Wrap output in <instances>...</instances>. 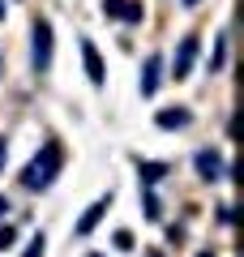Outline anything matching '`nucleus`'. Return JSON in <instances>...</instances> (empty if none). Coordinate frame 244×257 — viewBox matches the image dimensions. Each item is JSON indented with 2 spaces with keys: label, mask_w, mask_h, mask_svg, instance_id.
I'll return each mask as SVG.
<instances>
[{
  "label": "nucleus",
  "mask_w": 244,
  "mask_h": 257,
  "mask_svg": "<svg viewBox=\"0 0 244 257\" xmlns=\"http://www.w3.org/2000/svg\"><path fill=\"white\" fill-rule=\"evenodd\" d=\"M193 5H201V0H184V9H193Z\"/></svg>",
  "instance_id": "a211bd4d"
},
{
  "label": "nucleus",
  "mask_w": 244,
  "mask_h": 257,
  "mask_svg": "<svg viewBox=\"0 0 244 257\" xmlns=\"http://www.w3.org/2000/svg\"><path fill=\"white\" fill-rule=\"evenodd\" d=\"M146 219H163V214H159V197H154L150 189H146Z\"/></svg>",
  "instance_id": "f8f14e48"
},
{
  "label": "nucleus",
  "mask_w": 244,
  "mask_h": 257,
  "mask_svg": "<svg viewBox=\"0 0 244 257\" xmlns=\"http://www.w3.org/2000/svg\"><path fill=\"white\" fill-rule=\"evenodd\" d=\"M22 257H43V231H39V236L30 240V248H26V253H22Z\"/></svg>",
  "instance_id": "ddd939ff"
},
{
  "label": "nucleus",
  "mask_w": 244,
  "mask_h": 257,
  "mask_svg": "<svg viewBox=\"0 0 244 257\" xmlns=\"http://www.w3.org/2000/svg\"><path fill=\"white\" fill-rule=\"evenodd\" d=\"M146 257H163V253H159V248H150V253H146Z\"/></svg>",
  "instance_id": "6ab92c4d"
},
{
  "label": "nucleus",
  "mask_w": 244,
  "mask_h": 257,
  "mask_svg": "<svg viewBox=\"0 0 244 257\" xmlns=\"http://www.w3.org/2000/svg\"><path fill=\"white\" fill-rule=\"evenodd\" d=\"M107 206H111V193H107V197H99V202H94L90 210L81 214V219H77V227H73V231H77V236H90V231L99 227V219L107 214Z\"/></svg>",
  "instance_id": "6e6552de"
},
{
  "label": "nucleus",
  "mask_w": 244,
  "mask_h": 257,
  "mask_svg": "<svg viewBox=\"0 0 244 257\" xmlns=\"http://www.w3.org/2000/svg\"><path fill=\"white\" fill-rule=\"evenodd\" d=\"M159 86H163V56L154 52V56H146V69H142V94L150 99Z\"/></svg>",
  "instance_id": "423d86ee"
},
{
  "label": "nucleus",
  "mask_w": 244,
  "mask_h": 257,
  "mask_svg": "<svg viewBox=\"0 0 244 257\" xmlns=\"http://www.w3.org/2000/svg\"><path fill=\"white\" fill-rule=\"evenodd\" d=\"M0 18H5V0H0Z\"/></svg>",
  "instance_id": "aec40b11"
},
{
  "label": "nucleus",
  "mask_w": 244,
  "mask_h": 257,
  "mask_svg": "<svg viewBox=\"0 0 244 257\" xmlns=\"http://www.w3.org/2000/svg\"><path fill=\"white\" fill-rule=\"evenodd\" d=\"M5 159H9V142L0 138V167H5Z\"/></svg>",
  "instance_id": "dca6fc26"
},
{
  "label": "nucleus",
  "mask_w": 244,
  "mask_h": 257,
  "mask_svg": "<svg viewBox=\"0 0 244 257\" xmlns=\"http://www.w3.org/2000/svg\"><path fill=\"white\" fill-rule=\"evenodd\" d=\"M137 176H142V184L150 189V184H159L163 176H167V163H142V159H137Z\"/></svg>",
  "instance_id": "9d476101"
},
{
  "label": "nucleus",
  "mask_w": 244,
  "mask_h": 257,
  "mask_svg": "<svg viewBox=\"0 0 244 257\" xmlns=\"http://www.w3.org/2000/svg\"><path fill=\"white\" fill-rule=\"evenodd\" d=\"M189 120H193L189 107H163L159 116H154V124H159V128H184Z\"/></svg>",
  "instance_id": "1a4fd4ad"
},
{
  "label": "nucleus",
  "mask_w": 244,
  "mask_h": 257,
  "mask_svg": "<svg viewBox=\"0 0 244 257\" xmlns=\"http://www.w3.org/2000/svg\"><path fill=\"white\" fill-rule=\"evenodd\" d=\"M13 240H18V227H9V223H5V227H0V253H5V248H13Z\"/></svg>",
  "instance_id": "9b49d317"
},
{
  "label": "nucleus",
  "mask_w": 244,
  "mask_h": 257,
  "mask_svg": "<svg viewBox=\"0 0 244 257\" xmlns=\"http://www.w3.org/2000/svg\"><path fill=\"white\" fill-rule=\"evenodd\" d=\"M60 167H64V150L56 146V142H47V146L30 159V167L22 172V184H26V189H47V184L56 180Z\"/></svg>",
  "instance_id": "f257e3e1"
},
{
  "label": "nucleus",
  "mask_w": 244,
  "mask_h": 257,
  "mask_svg": "<svg viewBox=\"0 0 244 257\" xmlns=\"http://www.w3.org/2000/svg\"><path fill=\"white\" fill-rule=\"evenodd\" d=\"M30 56H35V69H39V73L52 64V22H43V18L35 22V52H30Z\"/></svg>",
  "instance_id": "7ed1b4c3"
},
{
  "label": "nucleus",
  "mask_w": 244,
  "mask_h": 257,
  "mask_svg": "<svg viewBox=\"0 0 244 257\" xmlns=\"http://www.w3.org/2000/svg\"><path fill=\"white\" fill-rule=\"evenodd\" d=\"M193 167H197V176H201L206 184H214V180H227V163H223V155H218L214 146H210V150H197Z\"/></svg>",
  "instance_id": "f03ea898"
},
{
  "label": "nucleus",
  "mask_w": 244,
  "mask_h": 257,
  "mask_svg": "<svg viewBox=\"0 0 244 257\" xmlns=\"http://www.w3.org/2000/svg\"><path fill=\"white\" fill-rule=\"evenodd\" d=\"M223 56H227V35H218V47H214V69L223 64Z\"/></svg>",
  "instance_id": "4468645a"
},
{
  "label": "nucleus",
  "mask_w": 244,
  "mask_h": 257,
  "mask_svg": "<svg viewBox=\"0 0 244 257\" xmlns=\"http://www.w3.org/2000/svg\"><path fill=\"white\" fill-rule=\"evenodd\" d=\"M81 64H86V77H90V86H103V56H99V47L90 43V39H81Z\"/></svg>",
  "instance_id": "20e7f679"
},
{
  "label": "nucleus",
  "mask_w": 244,
  "mask_h": 257,
  "mask_svg": "<svg viewBox=\"0 0 244 257\" xmlns=\"http://www.w3.org/2000/svg\"><path fill=\"white\" fill-rule=\"evenodd\" d=\"M193 60H197V35H189V39L180 43V52H176V64H172V77H176V82H180V77H189Z\"/></svg>",
  "instance_id": "39448f33"
},
{
  "label": "nucleus",
  "mask_w": 244,
  "mask_h": 257,
  "mask_svg": "<svg viewBox=\"0 0 244 257\" xmlns=\"http://www.w3.org/2000/svg\"><path fill=\"white\" fill-rule=\"evenodd\" d=\"M116 248H133V236L129 231H116Z\"/></svg>",
  "instance_id": "2eb2a0df"
},
{
  "label": "nucleus",
  "mask_w": 244,
  "mask_h": 257,
  "mask_svg": "<svg viewBox=\"0 0 244 257\" xmlns=\"http://www.w3.org/2000/svg\"><path fill=\"white\" fill-rule=\"evenodd\" d=\"M103 13H107V18L129 22V26L142 22V5H137V0H103Z\"/></svg>",
  "instance_id": "0eeeda50"
},
{
  "label": "nucleus",
  "mask_w": 244,
  "mask_h": 257,
  "mask_svg": "<svg viewBox=\"0 0 244 257\" xmlns=\"http://www.w3.org/2000/svg\"><path fill=\"white\" fill-rule=\"evenodd\" d=\"M5 214H9V197H0V219H5Z\"/></svg>",
  "instance_id": "f3484780"
}]
</instances>
